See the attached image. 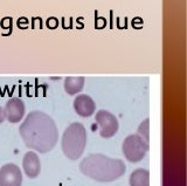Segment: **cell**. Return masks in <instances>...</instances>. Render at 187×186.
I'll return each instance as SVG.
<instances>
[{"label": "cell", "instance_id": "obj_9", "mask_svg": "<svg viewBox=\"0 0 187 186\" xmlns=\"http://www.w3.org/2000/svg\"><path fill=\"white\" fill-rule=\"evenodd\" d=\"M23 169L28 178H36L41 172V162L35 151H28L23 158Z\"/></svg>", "mask_w": 187, "mask_h": 186}, {"label": "cell", "instance_id": "obj_2", "mask_svg": "<svg viewBox=\"0 0 187 186\" xmlns=\"http://www.w3.org/2000/svg\"><path fill=\"white\" fill-rule=\"evenodd\" d=\"M78 169L82 174L98 183H111L120 178L126 165L118 158H111L103 153H91L81 160Z\"/></svg>", "mask_w": 187, "mask_h": 186}, {"label": "cell", "instance_id": "obj_10", "mask_svg": "<svg viewBox=\"0 0 187 186\" xmlns=\"http://www.w3.org/2000/svg\"><path fill=\"white\" fill-rule=\"evenodd\" d=\"M130 186H150V172L146 169H136L129 178Z\"/></svg>", "mask_w": 187, "mask_h": 186}, {"label": "cell", "instance_id": "obj_8", "mask_svg": "<svg viewBox=\"0 0 187 186\" xmlns=\"http://www.w3.org/2000/svg\"><path fill=\"white\" fill-rule=\"evenodd\" d=\"M74 109L76 114L81 117H90L95 114L96 103L95 101L85 94H80L75 97L74 100Z\"/></svg>", "mask_w": 187, "mask_h": 186}, {"label": "cell", "instance_id": "obj_1", "mask_svg": "<svg viewBox=\"0 0 187 186\" xmlns=\"http://www.w3.org/2000/svg\"><path fill=\"white\" fill-rule=\"evenodd\" d=\"M25 145L32 151L47 153L59 141V131L54 119L41 110L30 111L19 127Z\"/></svg>", "mask_w": 187, "mask_h": 186}, {"label": "cell", "instance_id": "obj_13", "mask_svg": "<svg viewBox=\"0 0 187 186\" xmlns=\"http://www.w3.org/2000/svg\"><path fill=\"white\" fill-rule=\"evenodd\" d=\"M5 121V114H4V108L0 107V124Z\"/></svg>", "mask_w": 187, "mask_h": 186}, {"label": "cell", "instance_id": "obj_5", "mask_svg": "<svg viewBox=\"0 0 187 186\" xmlns=\"http://www.w3.org/2000/svg\"><path fill=\"white\" fill-rule=\"evenodd\" d=\"M95 121L99 128V135L103 138H111L118 131V119L108 110H98L95 115Z\"/></svg>", "mask_w": 187, "mask_h": 186}, {"label": "cell", "instance_id": "obj_4", "mask_svg": "<svg viewBox=\"0 0 187 186\" xmlns=\"http://www.w3.org/2000/svg\"><path fill=\"white\" fill-rule=\"evenodd\" d=\"M149 142L142 138L139 135H130L123 142V155L130 163H138L144 159L149 151Z\"/></svg>", "mask_w": 187, "mask_h": 186}, {"label": "cell", "instance_id": "obj_11", "mask_svg": "<svg viewBox=\"0 0 187 186\" xmlns=\"http://www.w3.org/2000/svg\"><path fill=\"white\" fill-rule=\"evenodd\" d=\"M83 87H84L83 77H67L64 80V90L70 96L78 94L83 89Z\"/></svg>", "mask_w": 187, "mask_h": 186}, {"label": "cell", "instance_id": "obj_7", "mask_svg": "<svg viewBox=\"0 0 187 186\" xmlns=\"http://www.w3.org/2000/svg\"><path fill=\"white\" fill-rule=\"evenodd\" d=\"M25 112H26L25 103L23 100L18 97L9 98L4 108L5 119H7L9 123H19L20 121H23Z\"/></svg>", "mask_w": 187, "mask_h": 186}, {"label": "cell", "instance_id": "obj_6", "mask_svg": "<svg viewBox=\"0 0 187 186\" xmlns=\"http://www.w3.org/2000/svg\"><path fill=\"white\" fill-rule=\"evenodd\" d=\"M23 172L13 163L5 164L0 169V186H21Z\"/></svg>", "mask_w": 187, "mask_h": 186}, {"label": "cell", "instance_id": "obj_3", "mask_svg": "<svg viewBox=\"0 0 187 186\" xmlns=\"http://www.w3.org/2000/svg\"><path fill=\"white\" fill-rule=\"evenodd\" d=\"M87 146V130L82 123L74 122L69 124L61 139L63 155L70 160L80 159Z\"/></svg>", "mask_w": 187, "mask_h": 186}, {"label": "cell", "instance_id": "obj_12", "mask_svg": "<svg viewBox=\"0 0 187 186\" xmlns=\"http://www.w3.org/2000/svg\"><path fill=\"white\" fill-rule=\"evenodd\" d=\"M137 135H139L146 142L150 141V119L149 118L144 119L142 123L139 124L138 130H137Z\"/></svg>", "mask_w": 187, "mask_h": 186}]
</instances>
